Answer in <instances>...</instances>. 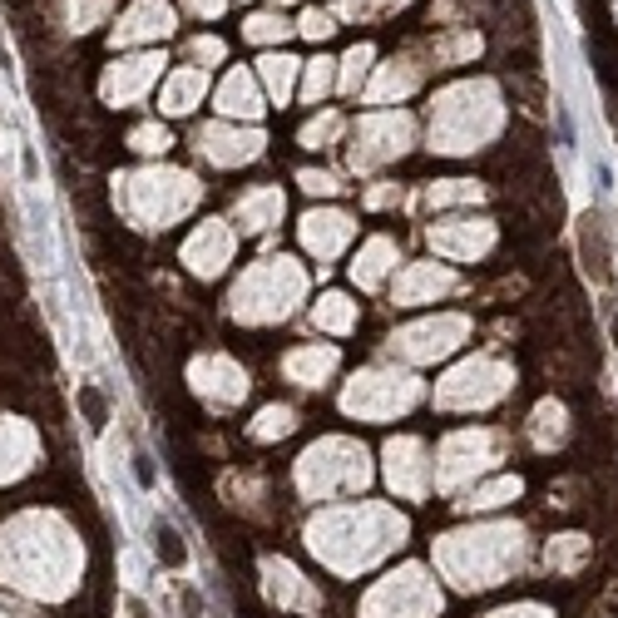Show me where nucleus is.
Wrapping results in <instances>:
<instances>
[{"label": "nucleus", "mask_w": 618, "mask_h": 618, "mask_svg": "<svg viewBox=\"0 0 618 618\" xmlns=\"http://www.w3.org/2000/svg\"><path fill=\"white\" fill-rule=\"evenodd\" d=\"M574 247H579V267L594 288H614L618 272H614V243H608V218L604 213H579V228H574Z\"/></svg>", "instance_id": "nucleus-1"}, {"label": "nucleus", "mask_w": 618, "mask_h": 618, "mask_svg": "<svg viewBox=\"0 0 618 618\" xmlns=\"http://www.w3.org/2000/svg\"><path fill=\"white\" fill-rule=\"evenodd\" d=\"M173 30V11L163 0H139L134 11L124 15V25L114 30V45H134V40H163Z\"/></svg>", "instance_id": "nucleus-2"}, {"label": "nucleus", "mask_w": 618, "mask_h": 618, "mask_svg": "<svg viewBox=\"0 0 618 618\" xmlns=\"http://www.w3.org/2000/svg\"><path fill=\"white\" fill-rule=\"evenodd\" d=\"M159 54H144V60H129V64H119L114 75L104 79V89H109V99H119V95H139L144 89V79L154 75V70H159Z\"/></svg>", "instance_id": "nucleus-3"}, {"label": "nucleus", "mask_w": 618, "mask_h": 618, "mask_svg": "<svg viewBox=\"0 0 618 618\" xmlns=\"http://www.w3.org/2000/svg\"><path fill=\"white\" fill-rule=\"evenodd\" d=\"M149 544H154V559H159L163 569H183V564H188V544L179 539V530H173L169 520H154Z\"/></svg>", "instance_id": "nucleus-4"}, {"label": "nucleus", "mask_w": 618, "mask_h": 618, "mask_svg": "<svg viewBox=\"0 0 618 618\" xmlns=\"http://www.w3.org/2000/svg\"><path fill=\"white\" fill-rule=\"evenodd\" d=\"M218 104L228 109V114H257V89L247 75H228L223 89H218Z\"/></svg>", "instance_id": "nucleus-5"}, {"label": "nucleus", "mask_w": 618, "mask_h": 618, "mask_svg": "<svg viewBox=\"0 0 618 618\" xmlns=\"http://www.w3.org/2000/svg\"><path fill=\"white\" fill-rule=\"evenodd\" d=\"M203 95V75L198 70H183V75L169 79V95H163V109H173V114H183V109H193V99Z\"/></svg>", "instance_id": "nucleus-6"}, {"label": "nucleus", "mask_w": 618, "mask_h": 618, "mask_svg": "<svg viewBox=\"0 0 618 618\" xmlns=\"http://www.w3.org/2000/svg\"><path fill=\"white\" fill-rule=\"evenodd\" d=\"M75 401H79V416H85V426H89V430H104V426H109V401H104V391H99L95 381L79 386Z\"/></svg>", "instance_id": "nucleus-7"}, {"label": "nucleus", "mask_w": 618, "mask_h": 618, "mask_svg": "<svg viewBox=\"0 0 618 618\" xmlns=\"http://www.w3.org/2000/svg\"><path fill=\"white\" fill-rule=\"evenodd\" d=\"M292 70H297V60H288V54H267L263 60V79H267V89H272L278 99L292 89Z\"/></svg>", "instance_id": "nucleus-8"}, {"label": "nucleus", "mask_w": 618, "mask_h": 618, "mask_svg": "<svg viewBox=\"0 0 618 618\" xmlns=\"http://www.w3.org/2000/svg\"><path fill=\"white\" fill-rule=\"evenodd\" d=\"M104 11H109V0H64V21H70V30H89Z\"/></svg>", "instance_id": "nucleus-9"}, {"label": "nucleus", "mask_w": 618, "mask_h": 618, "mask_svg": "<svg viewBox=\"0 0 618 618\" xmlns=\"http://www.w3.org/2000/svg\"><path fill=\"white\" fill-rule=\"evenodd\" d=\"M292 25L282 21V15H253V21H247V40H282V35H288Z\"/></svg>", "instance_id": "nucleus-10"}, {"label": "nucleus", "mask_w": 618, "mask_h": 618, "mask_svg": "<svg viewBox=\"0 0 618 618\" xmlns=\"http://www.w3.org/2000/svg\"><path fill=\"white\" fill-rule=\"evenodd\" d=\"M366 64H372V45H356L352 54H347V70H341V85L356 89V79L366 75Z\"/></svg>", "instance_id": "nucleus-11"}, {"label": "nucleus", "mask_w": 618, "mask_h": 618, "mask_svg": "<svg viewBox=\"0 0 618 618\" xmlns=\"http://www.w3.org/2000/svg\"><path fill=\"white\" fill-rule=\"evenodd\" d=\"M297 30L307 35V40H327V35L337 30V25H331V15H327V11H302Z\"/></svg>", "instance_id": "nucleus-12"}, {"label": "nucleus", "mask_w": 618, "mask_h": 618, "mask_svg": "<svg viewBox=\"0 0 618 618\" xmlns=\"http://www.w3.org/2000/svg\"><path fill=\"white\" fill-rule=\"evenodd\" d=\"M129 144H134V149H144V154H154V149H169V134H163V129L159 124H144V129H134V139H129Z\"/></svg>", "instance_id": "nucleus-13"}, {"label": "nucleus", "mask_w": 618, "mask_h": 618, "mask_svg": "<svg viewBox=\"0 0 618 618\" xmlns=\"http://www.w3.org/2000/svg\"><path fill=\"white\" fill-rule=\"evenodd\" d=\"M405 0H352L341 5V15H386V11H401Z\"/></svg>", "instance_id": "nucleus-14"}, {"label": "nucleus", "mask_w": 618, "mask_h": 618, "mask_svg": "<svg viewBox=\"0 0 618 618\" xmlns=\"http://www.w3.org/2000/svg\"><path fill=\"white\" fill-rule=\"evenodd\" d=\"M327 85H331V60H317V64H312V70H307V95L317 99Z\"/></svg>", "instance_id": "nucleus-15"}, {"label": "nucleus", "mask_w": 618, "mask_h": 618, "mask_svg": "<svg viewBox=\"0 0 618 618\" xmlns=\"http://www.w3.org/2000/svg\"><path fill=\"white\" fill-rule=\"evenodd\" d=\"M134 475H139L144 490H154V460L144 455V450H134Z\"/></svg>", "instance_id": "nucleus-16"}, {"label": "nucleus", "mask_w": 618, "mask_h": 618, "mask_svg": "<svg viewBox=\"0 0 618 618\" xmlns=\"http://www.w3.org/2000/svg\"><path fill=\"white\" fill-rule=\"evenodd\" d=\"M218 54H223V40H213V35H208V40H193V60H218Z\"/></svg>", "instance_id": "nucleus-17"}, {"label": "nucleus", "mask_w": 618, "mask_h": 618, "mask_svg": "<svg viewBox=\"0 0 618 618\" xmlns=\"http://www.w3.org/2000/svg\"><path fill=\"white\" fill-rule=\"evenodd\" d=\"M188 11H198V15H208V21H213V15L223 11V0H188Z\"/></svg>", "instance_id": "nucleus-18"}, {"label": "nucleus", "mask_w": 618, "mask_h": 618, "mask_svg": "<svg viewBox=\"0 0 618 618\" xmlns=\"http://www.w3.org/2000/svg\"><path fill=\"white\" fill-rule=\"evenodd\" d=\"M183 614H188V618H203V598L193 594V589H183Z\"/></svg>", "instance_id": "nucleus-19"}, {"label": "nucleus", "mask_w": 618, "mask_h": 618, "mask_svg": "<svg viewBox=\"0 0 618 618\" xmlns=\"http://www.w3.org/2000/svg\"><path fill=\"white\" fill-rule=\"evenodd\" d=\"M129 618H149V604H144V598H129Z\"/></svg>", "instance_id": "nucleus-20"}, {"label": "nucleus", "mask_w": 618, "mask_h": 618, "mask_svg": "<svg viewBox=\"0 0 618 618\" xmlns=\"http://www.w3.org/2000/svg\"><path fill=\"white\" fill-rule=\"evenodd\" d=\"M608 337H614V352H618V307H614V317H608Z\"/></svg>", "instance_id": "nucleus-21"}]
</instances>
